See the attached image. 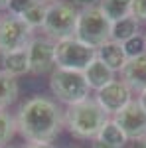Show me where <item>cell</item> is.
I'll return each mask as SVG.
<instances>
[{
  "label": "cell",
  "mask_w": 146,
  "mask_h": 148,
  "mask_svg": "<svg viewBox=\"0 0 146 148\" xmlns=\"http://www.w3.org/2000/svg\"><path fill=\"white\" fill-rule=\"evenodd\" d=\"M63 126V113L57 103L44 95H34L16 114V128L28 142H51Z\"/></svg>",
  "instance_id": "1"
},
{
  "label": "cell",
  "mask_w": 146,
  "mask_h": 148,
  "mask_svg": "<svg viewBox=\"0 0 146 148\" xmlns=\"http://www.w3.org/2000/svg\"><path fill=\"white\" fill-rule=\"evenodd\" d=\"M109 121V114L99 107L95 99H85L83 103L71 105L63 113V125L77 138H97L103 125Z\"/></svg>",
  "instance_id": "2"
},
{
  "label": "cell",
  "mask_w": 146,
  "mask_h": 148,
  "mask_svg": "<svg viewBox=\"0 0 146 148\" xmlns=\"http://www.w3.org/2000/svg\"><path fill=\"white\" fill-rule=\"evenodd\" d=\"M111 26L112 22L103 14L99 6H91L79 10L77 26H75V38L85 46L99 49L103 44L111 40Z\"/></svg>",
  "instance_id": "3"
},
{
  "label": "cell",
  "mask_w": 146,
  "mask_h": 148,
  "mask_svg": "<svg viewBox=\"0 0 146 148\" xmlns=\"http://www.w3.org/2000/svg\"><path fill=\"white\" fill-rule=\"evenodd\" d=\"M49 89L53 97H57V101L65 103L67 107L89 99L91 91L81 71H69L59 67H56L49 75Z\"/></svg>",
  "instance_id": "4"
},
{
  "label": "cell",
  "mask_w": 146,
  "mask_h": 148,
  "mask_svg": "<svg viewBox=\"0 0 146 148\" xmlns=\"http://www.w3.org/2000/svg\"><path fill=\"white\" fill-rule=\"evenodd\" d=\"M77 16L79 10L73 6V2H63L57 0L53 4L47 6L45 10V20H44V34L51 38L53 42L63 40L75 34V26H77Z\"/></svg>",
  "instance_id": "5"
},
{
  "label": "cell",
  "mask_w": 146,
  "mask_h": 148,
  "mask_svg": "<svg viewBox=\"0 0 146 148\" xmlns=\"http://www.w3.org/2000/svg\"><path fill=\"white\" fill-rule=\"evenodd\" d=\"M97 57V49L85 46L75 36L56 42V67L69 71H85L87 65Z\"/></svg>",
  "instance_id": "6"
},
{
  "label": "cell",
  "mask_w": 146,
  "mask_h": 148,
  "mask_svg": "<svg viewBox=\"0 0 146 148\" xmlns=\"http://www.w3.org/2000/svg\"><path fill=\"white\" fill-rule=\"evenodd\" d=\"M32 28L24 22L22 18L12 16V14H0V56L26 49L32 36Z\"/></svg>",
  "instance_id": "7"
},
{
  "label": "cell",
  "mask_w": 146,
  "mask_h": 148,
  "mask_svg": "<svg viewBox=\"0 0 146 148\" xmlns=\"http://www.w3.org/2000/svg\"><path fill=\"white\" fill-rule=\"evenodd\" d=\"M30 73L44 75L56 69V42L51 38H32L26 47Z\"/></svg>",
  "instance_id": "8"
},
{
  "label": "cell",
  "mask_w": 146,
  "mask_h": 148,
  "mask_svg": "<svg viewBox=\"0 0 146 148\" xmlns=\"http://www.w3.org/2000/svg\"><path fill=\"white\" fill-rule=\"evenodd\" d=\"M112 121L121 126L126 140L136 142V140L146 136V111L138 103V99H132L124 109H121L112 116Z\"/></svg>",
  "instance_id": "9"
},
{
  "label": "cell",
  "mask_w": 146,
  "mask_h": 148,
  "mask_svg": "<svg viewBox=\"0 0 146 148\" xmlns=\"http://www.w3.org/2000/svg\"><path fill=\"white\" fill-rule=\"evenodd\" d=\"M95 101L99 103V107L107 114L114 116L121 109H124L132 101V91L126 87V83H123L121 79H114L95 93Z\"/></svg>",
  "instance_id": "10"
},
{
  "label": "cell",
  "mask_w": 146,
  "mask_h": 148,
  "mask_svg": "<svg viewBox=\"0 0 146 148\" xmlns=\"http://www.w3.org/2000/svg\"><path fill=\"white\" fill-rule=\"evenodd\" d=\"M121 81L126 83V87L132 93L136 91L140 95L142 91H146V53L128 59L121 71Z\"/></svg>",
  "instance_id": "11"
},
{
  "label": "cell",
  "mask_w": 146,
  "mask_h": 148,
  "mask_svg": "<svg viewBox=\"0 0 146 148\" xmlns=\"http://www.w3.org/2000/svg\"><path fill=\"white\" fill-rule=\"evenodd\" d=\"M83 77H85V81H87L89 89L99 91V89H103L105 85H109L111 81H114V71L107 67L99 57H95L89 65H87V69L83 71Z\"/></svg>",
  "instance_id": "12"
},
{
  "label": "cell",
  "mask_w": 146,
  "mask_h": 148,
  "mask_svg": "<svg viewBox=\"0 0 146 148\" xmlns=\"http://www.w3.org/2000/svg\"><path fill=\"white\" fill-rule=\"evenodd\" d=\"M97 57L109 69H112V71H123V67L128 61V57H126V53H124V49H123V44L112 42V40H109L107 44H103L97 49Z\"/></svg>",
  "instance_id": "13"
},
{
  "label": "cell",
  "mask_w": 146,
  "mask_h": 148,
  "mask_svg": "<svg viewBox=\"0 0 146 148\" xmlns=\"http://www.w3.org/2000/svg\"><path fill=\"white\" fill-rule=\"evenodd\" d=\"M2 71L8 73L12 77H20L24 73H30V65H28V51L26 49H18V51H10L2 56Z\"/></svg>",
  "instance_id": "14"
},
{
  "label": "cell",
  "mask_w": 146,
  "mask_h": 148,
  "mask_svg": "<svg viewBox=\"0 0 146 148\" xmlns=\"http://www.w3.org/2000/svg\"><path fill=\"white\" fill-rule=\"evenodd\" d=\"M138 34H140V22L136 18H132V16L117 20L111 26V40L119 42V44H124L126 40H130V38H134Z\"/></svg>",
  "instance_id": "15"
},
{
  "label": "cell",
  "mask_w": 146,
  "mask_h": 148,
  "mask_svg": "<svg viewBox=\"0 0 146 148\" xmlns=\"http://www.w3.org/2000/svg\"><path fill=\"white\" fill-rule=\"evenodd\" d=\"M18 99V81L0 69V111H6Z\"/></svg>",
  "instance_id": "16"
},
{
  "label": "cell",
  "mask_w": 146,
  "mask_h": 148,
  "mask_svg": "<svg viewBox=\"0 0 146 148\" xmlns=\"http://www.w3.org/2000/svg\"><path fill=\"white\" fill-rule=\"evenodd\" d=\"M99 8L111 22H117V20H123L126 16H130L132 0H101Z\"/></svg>",
  "instance_id": "17"
},
{
  "label": "cell",
  "mask_w": 146,
  "mask_h": 148,
  "mask_svg": "<svg viewBox=\"0 0 146 148\" xmlns=\"http://www.w3.org/2000/svg\"><path fill=\"white\" fill-rule=\"evenodd\" d=\"M97 140H101L105 144H109L112 148H123L126 144V136H124V132L121 130V126L117 125L112 119H109L103 128L99 130V134H97Z\"/></svg>",
  "instance_id": "18"
},
{
  "label": "cell",
  "mask_w": 146,
  "mask_h": 148,
  "mask_svg": "<svg viewBox=\"0 0 146 148\" xmlns=\"http://www.w3.org/2000/svg\"><path fill=\"white\" fill-rule=\"evenodd\" d=\"M45 10H47V6L45 4H40V2H34L28 10L24 12L22 18L24 22L28 24L32 30H36V28H42L44 26V20H45Z\"/></svg>",
  "instance_id": "19"
},
{
  "label": "cell",
  "mask_w": 146,
  "mask_h": 148,
  "mask_svg": "<svg viewBox=\"0 0 146 148\" xmlns=\"http://www.w3.org/2000/svg\"><path fill=\"white\" fill-rule=\"evenodd\" d=\"M16 130V119L6 111H0V146H8Z\"/></svg>",
  "instance_id": "20"
},
{
  "label": "cell",
  "mask_w": 146,
  "mask_h": 148,
  "mask_svg": "<svg viewBox=\"0 0 146 148\" xmlns=\"http://www.w3.org/2000/svg\"><path fill=\"white\" fill-rule=\"evenodd\" d=\"M123 49H124V53H126L128 59L146 53V36L138 34V36H134V38H130V40H126L123 44Z\"/></svg>",
  "instance_id": "21"
},
{
  "label": "cell",
  "mask_w": 146,
  "mask_h": 148,
  "mask_svg": "<svg viewBox=\"0 0 146 148\" xmlns=\"http://www.w3.org/2000/svg\"><path fill=\"white\" fill-rule=\"evenodd\" d=\"M36 0H10V4H8V14H12V16H22L24 12L28 10L32 4H34Z\"/></svg>",
  "instance_id": "22"
},
{
  "label": "cell",
  "mask_w": 146,
  "mask_h": 148,
  "mask_svg": "<svg viewBox=\"0 0 146 148\" xmlns=\"http://www.w3.org/2000/svg\"><path fill=\"white\" fill-rule=\"evenodd\" d=\"M130 16L136 18L138 22H146V0H132Z\"/></svg>",
  "instance_id": "23"
},
{
  "label": "cell",
  "mask_w": 146,
  "mask_h": 148,
  "mask_svg": "<svg viewBox=\"0 0 146 148\" xmlns=\"http://www.w3.org/2000/svg\"><path fill=\"white\" fill-rule=\"evenodd\" d=\"M18 148H56L51 142H28V144H22Z\"/></svg>",
  "instance_id": "24"
},
{
  "label": "cell",
  "mask_w": 146,
  "mask_h": 148,
  "mask_svg": "<svg viewBox=\"0 0 146 148\" xmlns=\"http://www.w3.org/2000/svg\"><path fill=\"white\" fill-rule=\"evenodd\" d=\"M99 0H73V4H79L83 8H91V6H97Z\"/></svg>",
  "instance_id": "25"
},
{
  "label": "cell",
  "mask_w": 146,
  "mask_h": 148,
  "mask_svg": "<svg viewBox=\"0 0 146 148\" xmlns=\"http://www.w3.org/2000/svg\"><path fill=\"white\" fill-rule=\"evenodd\" d=\"M91 148H112V146H109V144H105V142H101V140H93V144H91Z\"/></svg>",
  "instance_id": "26"
},
{
  "label": "cell",
  "mask_w": 146,
  "mask_h": 148,
  "mask_svg": "<svg viewBox=\"0 0 146 148\" xmlns=\"http://www.w3.org/2000/svg\"><path fill=\"white\" fill-rule=\"evenodd\" d=\"M138 103L142 105V109L146 111V91H142L140 95H138Z\"/></svg>",
  "instance_id": "27"
},
{
  "label": "cell",
  "mask_w": 146,
  "mask_h": 148,
  "mask_svg": "<svg viewBox=\"0 0 146 148\" xmlns=\"http://www.w3.org/2000/svg\"><path fill=\"white\" fill-rule=\"evenodd\" d=\"M134 148H146V136L140 138V140H136V142H134Z\"/></svg>",
  "instance_id": "28"
},
{
  "label": "cell",
  "mask_w": 146,
  "mask_h": 148,
  "mask_svg": "<svg viewBox=\"0 0 146 148\" xmlns=\"http://www.w3.org/2000/svg\"><path fill=\"white\" fill-rule=\"evenodd\" d=\"M8 4H10V0H0V12L8 10Z\"/></svg>",
  "instance_id": "29"
},
{
  "label": "cell",
  "mask_w": 146,
  "mask_h": 148,
  "mask_svg": "<svg viewBox=\"0 0 146 148\" xmlns=\"http://www.w3.org/2000/svg\"><path fill=\"white\" fill-rule=\"evenodd\" d=\"M36 2H40V4H45V6H49V4H53L57 0H36Z\"/></svg>",
  "instance_id": "30"
},
{
  "label": "cell",
  "mask_w": 146,
  "mask_h": 148,
  "mask_svg": "<svg viewBox=\"0 0 146 148\" xmlns=\"http://www.w3.org/2000/svg\"><path fill=\"white\" fill-rule=\"evenodd\" d=\"M144 36H146V34H144Z\"/></svg>",
  "instance_id": "31"
}]
</instances>
